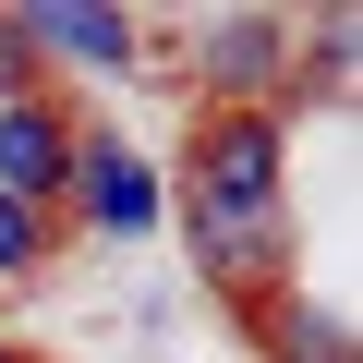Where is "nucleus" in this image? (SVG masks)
<instances>
[{
	"mask_svg": "<svg viewBox=\"0 0 363 363\" xmlns=\"http://www.w3.org/2000/svg\"><path fill=\"white\" fill-rule=\"evenodd\" d=\"M267 339H279V363H351V339H339L315 303H279V315H267Z\"/></svg>",
	"mask_w": 363,
	"mask_h": 363,
	"instance_id": "obj_6",
	"label": "nucleus"
},
{
	"mask_svg": "<svg viewBox=\"0 0 363 363\" xmlns=\"http://www.w3.org/2000/svg\"><path fill=\"white\" fill-rule=\"evenodd\" d=\"M37 255H49V218L37 206H0V279H37Z\"/></svg>",
	"mask_w": 363,
	"mask_h": 363,
	"instance_id": "obj_7",
	"label": "nucleus"
},
{
	"mask_svg": "<svg viewBox=\"0 0 363 363\" xmlns=\"http://www.w3.org/2000/svg\"><path fill=\"white\" fill-rule=\"evenodd\" d=\"M61 182H73V121L61 97H13L0 109V206H61Z\"/></svg>",
	"mask_w": 363,
	"mask_h": 363,
	"instance_id": "obj_4",
	"label": "nucleus"
},
{
	"mask_svg": "<svg viewBox=\"0 0 363 363\" xmlns=\"http://www.w3.org/2000/svg\"><path fill=\"white\" fill-rule=\"evenodd\" d=\"M182 218H194V255L230 291L279 279V121L267 109H218L182 157Z\"/></svg>",
	"mask_w": 363,
	"mask_h": 363,
	"instance_id": "obj_1",
	"label": "nucleus"
},
{
	"mask_svg": "<svg viewBox=\"0 0 363 363\" xmlns=\"http://www.w3.org/2000/svg\"><path fill=\"white\" fill-rule=\"evenodd\" d=\"M194 73H206L218 109H267V97H291V25L279 13H230V25L194 37Z\"/></svg>",
	"mask_w": 363,
	"mask_h": 363,
	"instance_id": "obj_3",
	"label": "nucleus"
},
{
	"mask_svg": "<svg viewBox=\"0 0 363 363\" xmlns=\"http://www.w3.org/2000/svg\"><path fill=\"white\" fill-rule=\"evenodd\" d=\"M13 37L25 49H61V61H133V13H109V0H25L13 13Z\"/></svg>",
	"mask_w": 363,
	"mask_h": 363,
	"instance_id": "obj_5",
	"label": "nucleus"
},
{
	"mask_svg": "<svg viewBox=\"0 0 363 363\" xmlns=\"http://www.w3.org/2000/svg\"><path fill=\"white\" fill-rule=\"evenodd\" d=\"M0 363H25V351H0Z\"/></svg>",
	"mask_w": 363,
	"mask_h": 363,
	"instance_id": "obj_9",
	"label": "nucleus"
},
{
	"mask_svg": "<svg viewBox=\"0 0 363 363\" xmlns=\"http://www.w3.org/2000/svg\"><path fill=\"white\" fill-rule=\"evenodd\" d=\"M13 97H49V85H37V49L13 37V13H0V109H13Z\"/></svg>",
	"mask_w": 363,
	"mask_h": 363,
	"instance_id": "obj_8",
	"label": "nucleus"
},
{
	"mask_svg": "<svg viewBox=\"0 0 363 363\" xmlns=\"http://www.w3.org/2000/svg\"><path fill=\"white\" fill-rule=\"evenodd\" d=\"M61 194L85 206V230H109V242H145V230H169V194H157V169L121 145V133H73V182Z\"/></svg>",
	"mask_w": 363,
	"mask_h": 363,
	"instance_id": "obj_2",
	"label": "nucleus"
}]
</instances>
